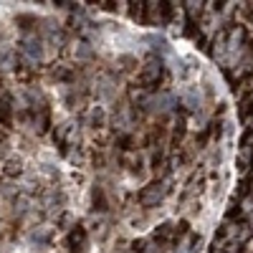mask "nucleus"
Here are the masks:
<instances>
[{
	"mask_svg": "<svg viewBox=\"0 0 253 253\" xmlns=\"http://www.w3.org/2000/svg\"><path fill=\"white\" fill-rule=\"evenodd\" d=\"M246 253H253V241L248 243V248H246Z\"/></svg>",
	"mask_w": 253,
	"mask_h": 253,
	"instance_id": "nucleus-1",
	"label": "nucleus"
}]
</instances>
